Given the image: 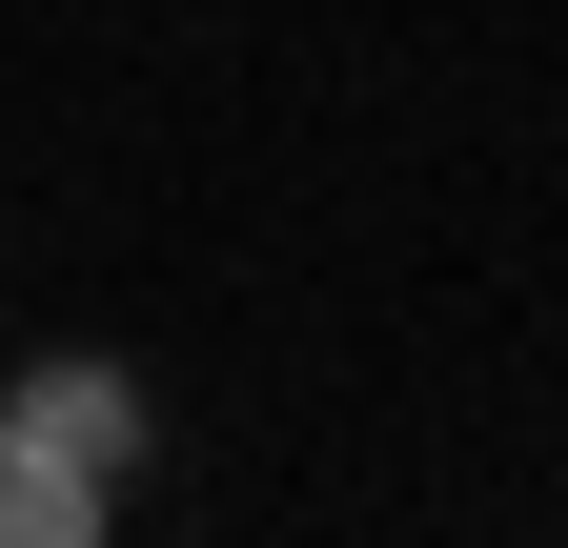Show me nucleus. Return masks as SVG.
<instances>
[{"label":"nucleus","instance_id":"f03ea898","mask_svg":"<svg viewBox=\"0 0 568 548\" xmlns=\"http://www.w3.org/2000/svg\"><path fill=\"white\" fill-rule=\"evenodd\" d=\"M122 488H82V467H61V447H21V427H0V548H82Z\"/></svg>","mask_w":568,"mask_h":548},{"label":"nucleus","instance_id":"f257e3e1","mask_svg":"<svg viewBox=\"0 0 568 548\" xmlns=\"http://www.w3.org/2000/svg\"><path fill=\"white\" fill-rule=\"evenodd\" d=\"M0 427H21V447H61L82 488H122V467H142V386L82 346V366H21V406H0Z\"/></svg>","mask_w":568,"mask_h":548}]
</instances>
